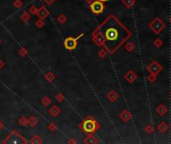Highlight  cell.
Here are the masks:
<instances>
[{
    "instance_id": "cell-3",
    "label": "cell",
    "mask_w": 171,
    "mask_h": 144,
    "mask_svg": "<svg viewBox=\"0 0 171 144\" xmlns=\"http://www.w3.org/2000/svg\"><path fill=\"white\" fill-rule=\"evenodd\" d=\"M90 8H91L93 13H95V14H100V13H102L103 10H104V5H103V2L98 0V1L92 2L91 5H90Z\"/></svg>"
},
{
    "instance_id": "cell-1",
    "label": "cell",
    "mask_w": 171,
    "mask_h": 144,
    "mask_svg": "<svg viewBox=\"0 0 171 144\" xmlns=\"http://www.w3.org/2000/svg\"><path fill=\"white\" fill-rule=\"evenodd\" d=\"M98 31L103 45L110 53H113L128 36L126 28L113 16H110L105 20L99 26Z\"/></svg>"
},
{
    "instance_id": "cell-6",
    "label": "cell",
    "mask_w": 171,
    "mask_h": 144,
    "mask_svg": "<svg viewBox=\"0 0 171 144\" xmlns=\"http://www.w3.org/2000/svg\"><path fill=\"white\" fill-rule=\"evenodd\" d=\"M99 1H101V2H105V1H107V0H99Z\"/></svg>"
},
{
    "instance_id": "cell-2",
    "label": "cell",
    "mask_w": 171,
    "mask_h": 144,
    "mask_svg": "<svg viewBox=\"0 0 171 144\" xmlns=\"http://www.w3.org/2000/svg\"><path fill=\"white\" fill-rule=\"evenodd\" d=\"M81 127H82V129L84 130L85 132H87V133H92V132H94L97 129V123L94 120H92V119H86V120H84V122L82 123Z\"/></svg>"
},
{
    "instance_id": "cell-5",
    "label": "cell",
    "mask_w": 171,
    "mask_h": 144,
    "mask_svg": "<svg viewBox=\"0 0 171 144\" xmlns=\"http://www.w3.org/2000/svg\"><path fill=\"white\" fill-rule=\"evenodd\" d=\"M47 14H48V11H47L46 9H45L44 7H42V8L39 10V16L41 17L42 19L46 17V16H47Z\"/></svg>"
},
{
    "instance_id": "cell-4",
    "label": "cell",
    "mask_w": 171,
    "mask_h": 144,
    "mask_svg": "<svg viewBox=\"0 0 171 144\" xmlns=\"http://www.w3.org/2000/svg\"><path fill=\"white\" fill-rule=\"evenodd\" d=\"M77 39L78 38H72V37L66 38L64 41L65 48L68 49V50H73L76 47V45H77Z\"/></svg>"
}]
</instances>
